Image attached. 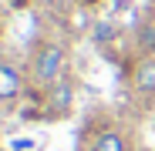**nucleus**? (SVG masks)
<instances>
[{
  "mask_svg": "<svg viewBox=\"0 0 155 151\" xmlns=\"http://www.w3.org/2000/svg\"><path fill=\"white\" fill-rule=\"evenodd\" d=\"M64 64H68V50L58 40H41L31 57V84L47 91L51 84H58L64 77Z\"/></svg>",
  "mask_w": 155,
  "mask_h": 151,
  "instance_id": "obj_1",
  "label": "nucleus"
},
{
  "mask_svg": "<svg viewBox=\"0 0 155 151\" xmlns=\"http://www.w3.org/2000/svg\"><path fill=\"white\" fill-rule=\"evenodd\" d=\"M44 108H47V118H68L74 111V84H71V77H61L58 84H51L44 91Z\"/></svg>",
  "mask_w": 155,
  "mask_h": 151,
  "instance_id": "obj_2",
  "label": "nucleus"
},
{
  "mask_svg": "<svg viewBox=\"0 0 155 151\" xmlns=\"http://www.w3.org/2000/svg\"><path fill=\"white\" fill-rule=\"evenodd\" d=\"M88 151H135V141H132V134H128L125 128L111 124V128H101L91 138Z\"/></svg>",
  "mask_w": 155,
  "mask_h": 151,
  "instance_id": "obj_3",
  "label": "nucleus"
},
{
  "mask_svg": "<svg viewBox=\"0 0 155 151\" xmlns=\"http://www.w3.org/2000/svg\"><path fill=\"white\" fill-rule=\"evenodd\" d=\"M27 87V77H24V71L10 61H0V104H10L17 101Z\"/></svg>",
  "mask_w": 155,
  "mask_h": 151,
  "instance_id": "obj_4",
  "label": "nucleus"
},
{
  "mask_svg": "<svg viewBox=\"0 0 155 151\" xmlns=\"http://www.w3.org/2000/svg\"><path fill=\"white\" fill-rule=\"evenodd\" d=\"M132 87L142 97H155V54H142L132 67Z\"/></svg>",
  "mask_w": 155,
  "mask_h": 151,
  "instance_id": "obj_5",
  "label": "nucleus"
}]
</instances>
